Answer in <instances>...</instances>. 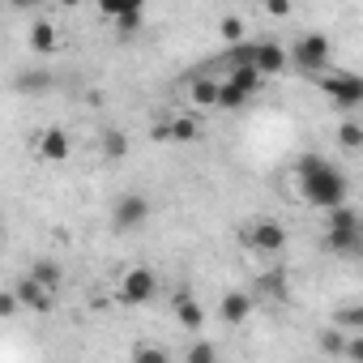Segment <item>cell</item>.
<instances>
[{"label":"cell","mask_w":363,"mask_h":363,"mask_svg":"<svg viewBox=\"0 0 363 363\" xmlns=\"http://www.w3.org/2000/svg\"><path fill=\"white\" fill-rule=\"evenodd\" d=\"M99 150H103V158H107V162H120V158L128 154V137H124L120 128H103V137H99Z\"/></svg>","instance_id":"obj_14"},{"label":"cell","mask_w":363,"mask_h":363,"mask_svg":"<svg viewBox=\"0 0 363 363\" xmlns=\"http://www.w3.org/2000/svg\"><path fill=\"white\" fill-rule=\"evenodd\" d=\"M286 60H291V52L278 48V43H261V48H257V69H261V73H282Z\"/></svg>","instance_id":"obj_13"},{"label":"cell","mask_w":363,"mask_h":363,"mask_svg":"<svg viewBox=\"0 0 363 363\" xmlns=\"http://www.w3.org/2000/svg\"><path fill=\"white\" fill-rule=\"evenodd\" d=\"M218 316H223L227 325H244V320L252 316V295H244V291H227L223 303H218Z\"/></svg>","instance_id":"obj_12"},{"label":"cell","mask_w":363,"mask_h":363,"mask_svg":"<svg viewBox=\"0 0 363 363\" xmlns=\"http://www.w3.org/2000/svg\"><path fill=\"white\" fill-rule=\"evenodd\" d=\"M158 295V278L150 269H128L120 282V303H150Z\"/></svg>","instance_id":"obj_8"},{"label":"cell","mask_w":363,"mask_h":363,"mask_svg":"<svg viewBox=\"0 0 363 363\" xmlns=\"http://www.w3.org/2000/svg\"><path fill=\"white\" fill-rule=\"evenodd\" d=\"M248 244H252L261 257H278V252L286 248V227L274 223V218H257V223H248Z\"/></svg>","instance_id":"obj_7"},{"label":"cell","mask_w":363,"mask_h":363,"mask_svg":"<svg viewBox=\"0 0 363 363\" xmlns=\"http://www.w3.org/2000/svg\"><path fill=\"white\" fill-rule=\"evenodd\" d=\"M257 48H261V43H248V39L231 43V52H227V65H231V69H235V65H257Z\"/></svg>","instance_id":"obj_21"},{"label":"cell","mask_w":363,"mask_h":363,"mask_svg":"<svg viewBox=\"0 0 363 363\" xmlns=\"http://www.w3.org/2000/svg\"><path fill=\"white\" fill-rule=\"evenodd\" d=\"M30 48H35L39 56H48V52L56 48V26H52V22H35V26H30Z\"/></svg>","instance_id":"obj_18"},{"label":"cell","mask_w":363,"mask_h":363,"mask_svg":"<svg viewBox=\"0 0 363 363\" xmlns=\"http://www.w3.org/2000/svg\"><path fill=\"white\" fill-rule=\"evenodd\" d=\"M214 354H218V350H214V346H210V342H197V346H193V350H189V363H210V359H214Z\"/></svg>","instance_id":"obj_25"},{"label":"cell","mask_w":363,"mask_h":363,"mask_svg":"<svg viewBox=\"0 0 363 363\" xmlns=\"http://www.w3.org/2000/svg\"><path fill=\"white\" fill-rule=\"evenodd\" d=\"M158 137H171V141H197L201 137V124L193 116H179L171 120V128H158Z\"/></svg>","instance_id":"obj_15"},{"label":"cell","mask_w":363,"mask_h":363,"mask_svg":"<svg viewBox=\"0 0 363 363\" xmlns=\"http://www.w3.org/2000/svg\"><path fill=\"white\" fill-rule=\"evenodd\" d=\"M265 9H269L274 18H286V13H291V0H265Z\"/></svg>","instance_id":"obj_28"},{"label":"cell","mask_w":363,"mask_h":363,"mask_svg":"<svg viewBox=\"0 0 363 363\" xmlns=\"http://www.w3.org/2000/svg\"><path fill=\"white\" fill-rule=\"evenodd\" d=\"M218 94H223V82H210V77H197L193 90H189V99L197 107H218Z\"/></svg>","instance_id":"obj_16"},{"label":"cell","mask_w":363,"mask_h":363,"mask_svg":"<svg viewBox=\"0 0 363 363\" xmlns=\"http://www.w3.org/2000/svg\"><path fill=\"white\" fill-rule=\"evenodd\" d=\"M22 86H35V94H39V90L48 86V77H43V73H26V77H22Z\"/></svg>","instance_id":"obj_30"},{"label":"cell","mask_w":363,"mask_h":363,"mask_svg":"<svg viewBox=\"0 0 363 363\" xmlns=\"http://www.w3.org/2000/svg\"><path fill=\"white\" fill-rule=\"evenodd\" d=\"M346 359H363V337H346Z\"/></svg>","instance_id":"obj_29"},{"label":"cell","mask_w":363,"mask_h":363,"mask_svg":"<svg viewBox=\"0 0 363 363\" xmlns=\"http://www.w3.org/2000/svg\"><path fill=\"white\" fill-rule=\"evenodd\" d=\"M175 316H179V325H184V329H206V308L193 299L189 286L175 291Z\"/></svg>","instance_id":"obj_11"},{"label":"cell","mask_w":363,"mask_h":363,"mask_svg":"<svg viewBox=\"0 0 363 363\" xmlns=\"http://www.w3.org/2000/svg\"><path fill=\"white\" fill-rule=\"evenodd\" d=\"M133 359H137V363H141V359H167V350H158V346H137Z\"/></svg>","instance_id":"obj_27"},{"label":"cell","mask_w":363,"mask_h":363,"mask_svg":"<svg viewBox=\"0 0 363 363\" xmlns=\"http://www.w3.org/2000/svg\"><path fill=\"white\" fill-rule=\"evenodd\" d=\"M9 5H13V9H39L43 0H9Z\"/></svg>","instance_id":"obj_31"},{"label":"cell","mask_w":363,"mask_h":363,"mask_svg":"<svg viewBox=\"0 0 363 363\" xmlns=\"http://www.w3.org/2000/svg\"><path fill=\"white\" fill-rule=\"evenodd\" d=\"M13 291H18V299H22L26 308H35V312H48V308L56 303V299H52L56 291H52V286H43V282H39V278H30V274H26Z\"/></svg>","instance_id":"obj_10"},{"label":"cell","mask_w":363,"mask_h":363,"mask_svg":"<svg viewBox=\"0 0 363 363\" xmlns=\"http://www.w3.org/2000/svg\"><path fill=\"white\" fill-rule=\"evenodd\" d=\"M320 90H325V99H329L333 107H342V111L363 107V77H359V73H325V77H320Z\"/></svg>","instance_id":"obj_4"},{"label":"cell","mask_w":363,"mask_h":363,"mask_svg":"<svg viewBox=\"0 0 363 363\" xmlns=\"http://www.w3.org/2000/svg\"><path fill=\"white\" fill-rule=\"evenodd\" d=\"M295 175H299V197L308 201V206H316V210H337V206H346V193H350V179L329 162V158H320V154H303L299 162H295Z\"/></svg>","instance_id":"obj_1"},{"label":"cell","mask_w":363,"mask_h":363,"mask_svg":"<svg viewBox=\"0 0 363 363\" xmlns=\"http://www.w3.org/2000/svg\"><path fill=\"white\" fill-rule=\"evenodd\" d=\"M60 5H69V9H73V5H82V0H60Z\"/></svg>","instance_id":"obj_32"},{"label":"cell","mask_w":363,"mask_h":363,"mask_svg":"<svg viewBox=\"0 0 363 363\" xmlns=\"http://www.w3.org/2000/svg\"><path fill=\"white\" fill-rule=\"evenodd\" d=\"M26 274H30V278H39V282H43V286H52V291L60 286V265H56L52 257H39V261H35Z\"/></svg>","instance_id":"obj_19"},{"label":"cell","mask_w":363,"mask_h":363,"mask_svg":"<svg viewBox=\"0 0 363 363\" xmlns=\"http://www.w3.org/2000/svg\"><path fill=\"white\" fill-rule=\"evenodd\" d=\"M94 5L107 13V18H141V9H145V0H94Z\"/></svg>","instance_id":"obj_17"},{"label":"cell","mask_w":363,"mask_h":363,"mask_svg":"<svg viewBox=\"0 0 363 363\" xmlns=\"http://www.w3.org/2000/svg\"><path fill=\"white\" fill-rule=\"evenodd\" d=\"M261 69L257 65H235L231 73H227V82H223V94H218V107H227V111H235V107H244L252 94H257V86H261Z\"/></svg>","instance_id":"obj_3"},{"label":"cell","mask_w":363,"mask_h":363,"mask_svg":"<svg viewBox=\"0 0 363 363\" xmlns=\"http://www.w3.org/2000/svg\"><path fill=\"white\" fill-rule=\"evenodd\" d=\"M337 145L342 150H363V124L359 120H342L337 124Z\"/></svg>","instance_id":"obj_20"},{"label":"cell","mask_w":363,"mask_h":363,"mask_svg":"<svg viewBox=\"0 0 363 363\" xmlns=\"http://www.w3.org/2000/svg\"><path fill=\"white\" fill-rule=\"evenodd\" d=\"M329 56H333V43L325 39V35H299L295 43H291V60L303 69V73H320V69H329Z\"/></svg>","instance_id":"obj_5"},{"label":"cell","mask_w":363,"mask_h":363,"mask_svg":"<svg viewBox=\"0 0 363 363\" xmlns=\"http://www.w3.org/2000/svg\"><path fill=\"white\" fill-rule=\"evenodd\" d=\"M320 350L325 354H346V329L337 325V329H325L320 333Z\"/></svg>","instance_id":"obj_23"},{"label":"cell","mask_w":363,"mask_h":363,"mask_svg":"<svg viewBox=\"0 0 363 363\" xmlns=\"http://www.w3.org/2000/svg\"><path fill=\"white\" fill-rule=\"evenodd\" d=\"M333 325H342L346 333H363V303H359V308H337Z\"/></svg>","instance_id":"obj_22"},{"label":"cell","mask_w":363,"mask_h":363,"mask_svg":"<svg viewBox=\"0 0 363 363\" xmlns=\"http://www.w3.org/2000/svg\"><path fill=\"white\" fill-rule=\"evenodd\" d=\"M69 150H73V141H69V133H65L60 124L43 128V133H39V141H35V154H39L43 162H65V158H69Z\"/></svg>","instance_id":"obj_9"},{"label":"cell","mask_w":363,"mask_h":363,"mask_svg":"<svg viewBox=\"0 0 363 363\" xmlns=\"http://www.w3.org/2000/svg\"><path fill=\"white\" fill-rule=\"evenodd\" d=\"M218 30H223V39H227V43H240V39H244V22H240L235 13H231V18H223V26H218Z\"/></svg>","instance_id":"obj_24"},{"label":"cell","mask_w":363,"mask_h":363,"mask_svg":"<svg viewBox=\"0 0 363 363\" xmlns=\"http://www.w3.org/2000/svg\"><path fill=\"white\" fill-rule=\"evenodd\" d=\"M150 223V197L145 193H124L116 206H111V227L120 235H133Z\"/></svg>","instance_id":"obj_6"},{"label":"cell","mask_w":363,"mask_h":363,"mask_svg":"<svg viewBox=\"0 0 363 363\" xmlns=\"http://www.w3.org/2000/svg\"><path fill=\"white\" fill-rule=\"evenodd\" d=\"M18 308H22V299H18V291H5V295H0V316H5V320H9V316H13Z\"/></svg>","instance_id":"obj_26"},{"label":"cell","mask_w":363,"mask_h":363,"mask_svg":"<svg viewBox=\"0 0 363 363\" xmlns=\"http://www.w3.org/2000/svg\"><path fill=\"white\" fill-rule=\"evenodd\" d=\"M325 244H329V252H337L342 261H359V257H363V214H354L350 206L329 210Z\"/></svg>","instance_id":"obj_2"}]
</instances>
